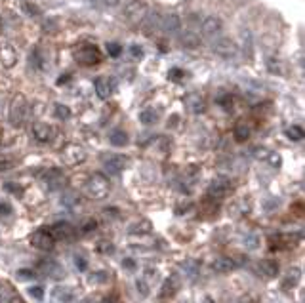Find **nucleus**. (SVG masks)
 I'll list each match as a JSON object with an SVG mask.
<instances>
[{
  "instance_id": "obj_1",
  "label": "nucleus",
  "mask_w": 305,
  "mask_h": 303,
  "mask_svg": "<svg viewBox=\"0 0 305 303\" xmlns=\"http://www.w3.org/2000/svg\"><path fill=\"white\" fill-rule=\"evenodd\" d=\"M84 193H86V196L92 198V200H103V198H107L111 193L109 178L103 175V173H94V175L86 181Z\"/></svg>"
},
{
  "instance_id": "obj_2",
  "label": "nucleus",
  "mask_w": 305,
  "mask_h": 303,
  "mask_svg": "<svg viewBox=\"0 0 305 303\" xmlns=\"http://www.w3.org/2000/svg\"><path fill=\"white\" fill-rule=\"evenodd\" d=\"M27 111H29V103L25 99L23 94L14 95V99L10 103V111H8V118H10V124L12 126H23L25 118H27Z\"/></svg>"
},
{
  "instance_id": "obj_3",
  "label": "nucleus",
  "mask_w": 305,
  "mask_h": 303,
  "mask_svg": "<svg viewBox=\"0 0 305 303\" xmlns=\"http://www.w3.org/2000/svg\"><path fill=\"white\" fill-rule=\"evenodd\" d=\"M147 12H149V8H147L145 2H141V0H132L128 2L126 6H124V19L134 25V27H139L143 19H145Z\"/></svg>"
},
{
  "instance_id": "obj_4",
  "label": "nucleus",
  "mask_w": 305,
  "mask_h": 303,
  "mask_svg": "<svg viewBox=\"0 0 305 303\" xmlns=\"http://www.w3.org/2000/svg\"><path fill=\"white\" fill-rule=\"evenodd\" d=\"M200 33H202V36H206V38L216 40V38H219L221 33H223V23H221L219 17L208 15V17H204L202 21H200Z\"/></svg>"
},
{
  "instance_id": "obj_5",
  "label": "nucleus",
  "mask_w": 305,
  "mask_h": 303,
  "mask_svg": "<svg viewBox=\"0 0 305 303\" xmlns=\"http://www.w3.org/2000/svg\"><path fill=\"white\" fill-rule=\"evenodd\" d=\"M212 50L225 59H231L239 54L237 44L233 42L231 38H225V36H219V38H216V40H212Z\"/></svg>"
},
{
  "instance_id": "obj_6",
  "label": "nucleus",
  "mask_w": 305,
  "mask_h": 303,
  "mask_svg": "<svg viewBox=\"0 0 305 303\" xmlns=\"http://www.w3.org/2000/svg\"><path fill=\"white\" fill-rule=\"evenodd\" d=\"M61 159L65 160L67 164H71V166H77L80 162H84L86 160V151L77 143H71L67 145L65 149L61 151Z\"/></svg>"
},
{
  "instance_id": "obj_7",
  "label": "nucleus",
  "mask_w": 305,
  "mask_h": 303,
  "mask_svg": "<svg viewBox=\"0 0 305 303\" xmlns=\"http://www.w3.org/2000/svg\"><path fill=\"white\" fill-rule=\"evenodd\" d=\"M77 61H80L82 65H95L101 61V56L97 48L94 46H82L79 52H77Z\"/></svg>"
},
{
  "instance_id": "obj_8",
  "label": "nucleus",
  "mask_w": 305,
  "mask_h": 303,
  "mask_svg": "<svg viewBox=\"0 0 305 303\" xmlns=\"http://www.w3.org/2000/svg\"><path fill=\"white\" fill-rule=\"evenodd\" d=\"M160 29L168 33V35H180L183 29V21L182 17L177 14H166L162 17V25H160Z\"/></svg>"
},
{
  "instance_id": "obj_9",
  "label": "nucleus",
  "mask_w": 305,
  "mask_h": 303,
  "mask_svg": "<svg viewBox=\"0 0 305 303\" xmlns=\"http://www.w3.org/2000/svg\"><path fill=\"white\" fill-rule=\"evenodd\" d=\"M31 244L35 246V248H38V250H46L48 252V250L54 248L56 240L50 235V231H37L33 233V237H31Z\"/></svg>"
},
{
  "instance_id": "obj_10",
  "label": "nucleus",
  "mask_w": 305,
  "mask_h": 303,
  "mask_svg": "<svg viewBox=\"0 0 305 303\" xmlns=\"http://www.w3.org/2000/svg\"><path fill=\"white\" fill-rule=\"evenodd\" d=\"M31 132H33V137L37 139L38 143H50L52 139H54V128L46 122L33 124V130Z\"/></svg>"
},
{
  "instance_id": "obj_11",
  "label": "nucleus",
  "mask_w": 305,
  "mask_h": 303,
  "mask_svg": "<svg viewBox=\"0 0 305 303\" xmlns=\"http://www.w3.org/2000/svg\"><path fill=\"white\" fill-rule=\"evenodd\" d=\"M113 92H115V82L113 80L105 79V77H99L95 80V94L99 95L101 99H109Z\"/></svg>"
},
{
  "instance_id": "obj_12",
  "label": "nucleus",
  "mask_w": 305,
  "mask_h": 303,
  "mask_svg": "<svg viewBox=\"0 0 305 303\" xmlns=\"http://www.w3.org/2000/svg\"><path fill=\"white\" fill-rule=\"evenodd\" d=\"M103 166L109 173H120L126 168V159L122 155H111V157L103 160Z\"/></svg>"
},
{
  "instance_id": "obj_13",
  "label": "nucleus",
  "mask_w": 305,
  "mask_h": 303,
  "mask_svg": "<svg viewBox=\"0 0 305 303\" xmlns=\"http://www.w3.org/2000/svg\"><path fill=\"white\" fill-rule=\"evenodd\" d=\"M50 235L54 237V240H69L74 237V227L69 223H56L52 227Z\"/></svg>"
},
{
  "instance_id": "obj_14",
  "label": "nucleus",
  "mask_w": 305,
  "mask_h": 303,
  "mask_svg": "<svg viewBox=\"0 0 305 303\" xmlns=\"http://www.w3.org/2000/svg\"><path fill=\"white\" fill-rule=\"evenodd\" d=\"M42 180L46 181L52 189H56V187H61V185L65 183V175L59 172V170H56V168H52V170L42 173Z\"/></svg>"
},
{
  "instance_id": "obj_15",
  "label": "nucleus",
  "mask_w": 305,
  "mask_h": 303,
  "mask_svg": "<svg viewBox=\"0 0 305 303\" xmlns=\"http://www.w3.org/2000/svg\"><path fill=\"white\" fill-rule=\"evenodd\" d=\"M180 42H182L183 48L187 50H195L200 44V36L196 35L195 31H185V33H180Z\"/></svg>"
},
{
  "instance_id": "obj_16",
  "label": "nucleus",
  "mask_w": 305,
  "mask_h": 303,
  "mask_svg": "<svg viewBox=\"0 0 305 303\" xmlns=\"http://www.w3.org/2000/svg\"><path fill=\"white\" fill-rule=\"evenodd\" d=\"M160 25H162V17H160L159 12H147L145 19L141 23V27H143L147 33H151L152 29L155 31L160 29Z\"/></svg>"
},
{
  "instance_id": "obj_17",
  "label": "nucleus",
  "mask_w": 305,
  "mask_h": 303,
  "mask_svg": "<svg viewBox=\"0 0 305 303\" xmlns=\"http://www.w3.org/2000/svg\"><path fill=\"white\" fill-rule=\"evenodd\" d=\"M15 59H17V52L14 50V46H4L2 50H0V63L4 67H14L15 65Z\"/></svg>"
},
{
  "instance_id": "obj_18",
  "label": "nucleus",
  "mask_w": 305,
  "mask_h": 303,
  "mask_svg": "<svg viewBox=\"0 0 305 303\" xmlns=\"http://www.w3.org/2000/svg\"><path fill=\"white\" fill-rule=\"evenodd\" d=\"M212 267H214V271H218V273H229V271H233V269L237 267V263L231 258H219V260H216L212 263Z\"/></svg>"
},
{
  "instance_id": "obj_19",
  "label": "nucleus",
  "mask_w": 305,
  "mask_h": 303,
  "mask_svg": "<svg viewBox=\"0 0 305 303\" xmlns=\"http://www.w3.org/2000/svg\"><path fill=\"white\" fill-rule=\"evenodd\" d=\"M260 271H262L265 276L273 279V276L278 274V263H276L275 260H263L260 261Z\"/></svg>"
},
{
  "instance_id": "obj_20",
  "label": "nucleus",
  "mask_w": 305,
  "mask_h": 303,
  "mask_svg": "<svg viewBox=\"0 0 305 303\" xmlns=\"http://www.w3.org/2000/svg\"><path fill=\"white\" fill-rule=\"evenodd\" d=\"M227 191H229V183H227L225 180H216L210 185V189H208L210 196H216V198H218V196L227 195Z\"/></svg>"
},
{
  "instance_id": "obj_21",
  "label": "nucleus",
  "mask_w": 305,
  "mask_h": 303,
  "mask_svg": "<svg viewBox=\"0 0 305 303\" xmlns=\"http://www.w3.org/2000/svg\"><path fill=\"white\" fill-rule=\"evenodd\" d=\"M185 103H187V107H189L193 113H202L204 111V99L198 94H189L187 99H185Z\"/></svg>"
},
{
  "instance_id": "obj_22",
  "label": "nucleus",
  "mask_w": 305,
  "mask_h": 303,
  "mask_svg": "<svg viewBox=\"0 0 305 303\" xmlns=\"http://www.w3.org/2000/svg\"><path fill=\"white\" fill-rule=\"evenodd\" d=\"M299 279H301V269H298V267H292V269H288L286 271V276H284V284L286 286H294V284H298L299 282Z\"/></svg>"
},
{
  "instance_id": "obj_23",
  "label": "nucleus",
  "mask_w": 305,
  "mask_h": 303,
  "mask_svg": "<svg viewBox=\"0 0 305 303\" xmlns=\"http://www.w3.org/2000/svg\"><path fill=\"white\" fill-rule=\"evenodd\" d=\"M111 143L115 145V147H124V145L128 143V136H126V132L124 130H115L111 132Z\"/></svg>"
},
{
  "instance_id": "obj_24",
  "label": "nucleus",
  "mask_w": 305,
  "mask_h": 303,
  "mask_svg": "<svg viewBox=\"0 0 305 303\" xmlns=\"http://www.w3.org/2000/svg\"><path fill=\"white\" fill-rule=\"evenodd\" d=\"M54 297L58 299V301H63V303H69L74 299V294L71 288H56L54 292Z\"/></svg>"
},
{
  "instance_id": "obj_25",
  "label": "nucleus",
  "mask_w": 305,
  "mask_h": 303,
  "mask_svg": "<svg viewBox=\"0 0 305 303\" xmlns=\"http://www.w3.org/2000/svg\"><path fill=\"white\" fill-rule=\"evenodd\" d=\"M40 267H42L44 273L54 274V279H58L59 274H61V269L58 267V263H56V261H42V263H40Z\"/></svg>"
},
{
  "instance_id": "obj_26",
  "label": "nucleus",
  "mask_w": 305,
  "mask_h": 303,
  "mask_svg": "<svg viewBox=\"0 0 305 303\" xmlns=\"http://www.w3.org/2000/svg\"><path fill=\"white\" fill-rule=\"evenodd\" d=\"M157 118H159V115L155 113V109H145V111L139 113V120L143 124H155Z\"/></svg>"
},
{
  "instance_id": "obj_27",
  "label": "nucleus",
  "mask_w": 305,
  "mask_h": 303,
  "mask_svg": "<svg viewBox=\"0 0 305 303\" xmlns=\"http://www.w3.org/2000/svg\"><path fill=\"white\" fill-rule=\"evenodd\" d=\"M248 136H250V130H248L246 124H237V128H235V139H237V141H244V139H248Z\"/></svg>"
},
{
  "instance_id": "obj_28",
  "label": "nucleus",
  "mask_w": 305,
  "mask_h": 303,
  "mask_svg": "<svg viewBox=\"0 0 305 303\" xmlns=\"http://www.w3.org/2000/svg\"><path fill=\"white\" fill-rule=\"evenodd\" d=\"M286 136L290 137L292 141H301V139H303V130H301L299 126H292V128L286 130Z\"/></svg>"
},
{
  "instance_id": "obj_29",
  "label": "nucleus",
  "mask_w": 305,
  "mask_h": 303,
  "mask_svg": "<svg viewBox=\"0 0 305 303\" xmlns=\"http://www.w3.org/2000/svg\"><path fill=\"white\" fill-rule=\"evenodd\" d=\"M180 286V281H177V276H172V279H168L166 284H164V292L166 294H174L175 290Z\"/></svg>"
},
{
  "instance_id": "obj_30",
  "label": "nucleus",
  "mask_w": 305,
  "mask_h": 303,
  "mask_svg": "<svg viewBox=\"0 0 305 303\" xmlns=\"http://www.w3.org/2000/svg\"><path fill=\"white\" fill-rule=\"evenodd\" d=\"M180 267H182V271H185V273L189 274V276H195V274H196V269H198V267H196L195 261H183Z\"/></svg>"
},
{
  "instance_id": "obj_31",
  "label": "nucleus",
  "mask_w": 305,
  "mask_h": 303,
  "mask_svg": "<svg viewBox=\"0 0 305 303\" xmlns=\"http://www.w3.org/2000/svg\"><path fill=\"white\" fill-rule=\"evenodd\" d=\"M56 116L61 118V120H67L71 116V111H69L67 105H56Z\"/></svg>"
},
{
  "instance_id": "obj_32",
  "label": "nucleus",
  "mask_w": 305,
  "mask_h": 303,
  "mask_svg": "<svg viewBox=\"0 0 305 303\" xmlns=\"http://www.w3.org/2000/svg\"><path fill=\"white\" fill-rule=\"evenodd\" d=\"M244 244H246L248 250H256L258 244H260V238L256 237V235H250V237L244 238Z\"/></svg>"
},
{
  "instance_id": "obj_33",
  "label": "nucleus",
  "mask_w": 305,
  "mask_h": 303,
  "mask_svg": "<svg viewBox=\"0 0 305 303\" xmlns=\"http://www.w3.org/2000/svg\"><path fill=\"white\" fill-rule=\"evenodd\" d=\"M107 52H109V56H113V58H118L120 52H122V48H120V44L111 42V44H107Z\"/></svg>"
},
{
  "instance_id": "obj_34",
  "label": "nucleus",
  "mask_w": 305,
  "mask_h": 303,
  "mask_svg": "<svg viewBox=\"0 0 305 303\" xmlns=\"http://www.w3.org/2000/svg\"><path fill=\"white\" fill-rule=\"evenodd\" d=\"M0 216H12V206L8 202H0Z\"/></svg>"
},
{
  "instance_id": "obj_35",
  "label": "nucleus",
  "mask_w": 305,
  "mask_h": 303,
  "mask_svg": "<svg viewBox=\"0 0 305 303\" xmlns=\"http://www.w3.org/2000/svg\"><path fill=\"white\" fill-rule=\"evenodd\" d=\"M12 166H14L12 160H0V172H8V170H12Z\"/></svg>"
},
{
  "instance_id": "obj_36",
  "label": "nucleus",
  "mask_w": 305,
  "mask_h": 303,
  "mask_svg": "<svg viewBox=\"0 0 305 303\" xmlns=\"http://www.w3.org/2000/svg\"><path fill=\"white\" fill-rule=\"evenodd\" d=\"M29 292H31V296H35V297H37V299H42V297H44L42 288H38V286H37V288H31Z\"/></svg>"
},
{
  "instance_id": "obj_37",
  "label": "nucleus",
  "mask_w": 305,
  "mask_h": 303,
  "mask_svg": "<svg viewBox=\"0 0 305 303\" xmlns=\"http://www.w3.org/2000/svg\"><path fill=\"white\" fill-rule=\"evenodd\" d=\"M8 301H10V296H8L6 288L0 286V303H8Z\"/></svg>"
},
{
  "instance_id": "obj_38",
  "label": "nucleus",
  "mask_w": 305,
  "mask_h": 303,
  "mask_svg": "<svg viewBox=\"0 0 305 303\" xmlns=\"http://www.w3.org/2000/svg\"><path fill=\"white\" fill-rule=\"evenodd\" d=\"M74 260H77V267H79L80 271H84V269H86V261H84V258H79V256H77Z\"/></svg>"
},
{
  "instance_id": "obj_39",
  "label": "nucleus",
  "mask_w": 305,
  "mask_h": 303,
  "mask_svg": "<svg viewBox=\"0 0 305 303\" xmlns=\"http://www.w3.org/2000/svg\"><path fill=\"white\" fill-rule=\"evenodd\" d=\"M239 303H258V301H256L254 296H242V297H240Z\"/></svg>"
},
{
  "instance_id": "obj_40",
  "label": "nucleus",
  "mask_w": 305,
  "mask_h": 303,
  "mask_svg": "<svg viewBox=\"0 0 305 303\" xmlns=\"http://www.w3.org/2000/svg\"><path fill=\"white\" fill-rule=\"evenodd\" d=\"M105 6H109V8H113V6H118L120 4V0H101Z\"/></svg>"
},
{
  "instance_id": "obj_41",
  "label": "nucleus",
  "mask_w": 305,
  "mask_h": 303,
  "mask_svg": "<svg viewBox=\"0 0 305 303\" xmlns=\"http://www.w3.org/2000/svg\"><path fill=\"white\" fill-rule=\"evenodd\" d=\"M132 54H134L136 58H141V56H143V52H141V48H138V46H132Z\"/></svg>"
},
{
  "instance_id": "obj_42",
  "label": "nucleus",
  "mask_w": 305,
  "mask_h": 303,
  "mask_svg": "<svg viewBox=\"0 0 305 303\" xmlns=\"http://www.w3.org/2000/svg\"><path fill=\"white\" fill-rule=\"evenodd\" d=\"M19 274H21V279H31V276H33V273H31V271H27V269H21V271H19Z\"/></svg>"
},
{
  "instance_id": "obj_43",
  "label": "nucleus",
  "mask_w": 305,
  "mask_h": 303,
  "mask_svg": "<svg viewBox=\"0 0 305 303\" xmlns=\"http://www.w3.org/2000/svg\"><path fill=\"white\" fill-rule=\"evenodd\" d=\"M12 303H23V301H21V299H14Z\"/></svg>"
}]
</instances>
